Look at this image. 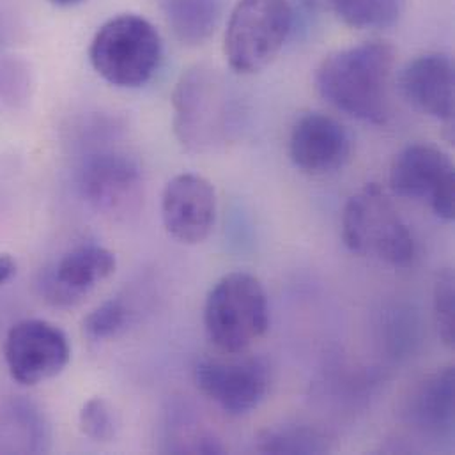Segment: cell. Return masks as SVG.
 I'll return each mask as SVG.
<instances>
[{"instance_id": "cell-20", "label": "cell", "mask_w": 455, "mask_h": 455, "mask_svg": "<svg viewBox=\"0 0 455 455\" xmlns=\"http://www.w3.org/2000/svg\"><path fill=\"white\" fill-rule=\"evenodd\" d=\"M80 429L92 442H112L117 433L116 413L110 404L101 397L89 399L80 410Z\"/></svg>"}, {"instance_id": "cell-3", "label": "cell", "mask_w": 455, "mask_h": 455, "mask_svg": "<svg viewBox=\"0 0 455 455\" xmlns=\"http://www.w3.org/2000/svg\"><path fill=\"white\" fill-rule=\"evenodd\" d=\"M164 44L155 25L139 14L110 18L94 34L89 60L108 84L123 89L146 85L160 68Z\"/></svg>"}, {"instance_id": "cell-8", "label": "cell", "mask_w": 455, "mask_h": 455, "mask_svg": "<svg viewBox=\"0 0 455 455\" xmlns=\"http://www.w3.org/2000/svg\"><path fill=\"white\" fill-rule=\"evenodd\" d=\"M194 379L203 395L230 417L259 408L269 390V365L260 356L243 353L228 358H206L196 365Z\"/></svg>"}, {"instance_id": "cell-10", "label": "cell", "mask_w": 455, "mask_h": 455, "mask_svg": "<svg viewBox=\"0 0 455 455\" xmlns=\"http://www.w3.org/2000/svg\"><path fill=\"white\" fill-rule=\"evenodd\" d=\"M351 149L347 130L323 112L303 114L289 135L292 165L312 178H324L344 169L351 158Z\"/></svg>"}, {"instance_id": "cell-7", "label": "cell", "mask_w": 455, "mask_h": 455, "mask_svg": "<svg viewBox=\"0 0 455 455\" xmlns=\"http://www.w3.org/2000/svg\"><path fill=\"white\" fill-rule=\"evenodd\" d=\"M390 190L410 201L427 203L445 222L454 220V164L433 144H411L395 155L390 167Z\"/></svg>"}, {"instance_id": "cell-18", "label": "cell", "mask_w": 455, "mask_h": 455, "mask_svg": "<svg viewBox=\"0 0 455 455\" xmlns=\"http://www.w3.org/2000/svg\"><path fill=\"white\" fill-rule=\"evenodd\" d=\"M406 0H333L331 11L353 28H388L395 25Z\"/></svg>"}, {"instance_id": "cell-14", "label": "cell", "mask_w": 455, "mask_h": 455, "mask_svg": "<svg viewBox=\"0 0 455 455\" xmlns=\"http://www.w3.org/2000/svg\"><path fill=\"white\" fill-rule=\"evenodd\" d=\"M454 62L431 52L410 60L399 75V91L419 112L443 123L454 119Z\"/></svg>"}, {"instance_id": "cell-2", "label": "cell", "mask_w": 455, "mask_h": 455, "mask_svg": "<svg viewBox=\"0 0 455 455\" xmlns=\"http://www.w3.org/2000/svg\"><path fill=\"white\" fill-rule=\"evenodd\" d=\"M239 96L228 76L208 64L187 69L172 92L174 135L192 155L224 149L241 128Z\"/></svg>"}, {"instance_id": "cell-23", "label": "cell", "mask_w": 455, "mask_h": 455, "mask_svg": "<svg viewBox=\"0 0 455 455\" xmlns=\"http://www.w3.org/2000/svg\"><path fill=\"white\" fill-rule=\"evenodd\" d=\"M16 273V260L7 255V253H0V287L9 282Z\"/></svg>"}, {"instance_id": "cell-17", "label": "cell", "mask_w": 455, "mask_h": 455, "mask_svg": "<svg viewBox=\"0 0 455 455\" xmlns=\"http://www.w3.org/2000/svg\"><path fill=\"white\" fill-rule=\"evenodd\" d=\"M262 454H323L330 451L326 436L303 424H280L264 429L255 440Z\"/></svg>"}, {"instance_id": "cell-11", "label": "cell", "mask_w": 455, "mask_h": 455, "mask_svg": "<svg viewBox=\"0 0 455 455\" xmlns=\"http://www.w3.org/2000/svg\"><path fill=\"white\" fill-rule=\"evenodd\" d=\"M82 197L98 212L117 215L130 212L140 199L142 176L139 165L117 151L91 155L80 167Z\"/></svg>"}, {"instance_id": "cell-4", "label": "cell", "mask_w": 455, "mask_h": 455, "mask_svg": "<svg viewBox=\"0 0 455 455\" xmlns=\"http://www.w3.org/2000/svg\"><path fill=\"white\" fill-rule=\"evenodd\" d=\"M342 239L356 255L374 257L395 267H408L417 243L392 199L378 183H369L344 206Z\"/></svg>"}, {"instance_id": "cell-5", "label": "cell", "mask_w": 455, "mask_h": 455, "mask_svg": "<svg viewBox=\"0 0 455 455\" xmlns=\"http://www.w3.org/2000/svg\"><path fill=\"white\" fill-rule=\"evenodd\" d=\"M204 330L210 342L226 355L244 353L269 328V303L264 285L246 271L224 275L204 303Z\"/></svg>"}, {"instance_id": "cell-6", "label": "cell", "mask_w": 455, "mask_h": 455, "mask_svg": "<svg viewBox=\"0 0 455 455\" xmlns=\"http://www.w3.org/2000/svg\"><path fill=\"white\" fill-rule=\"evenodd\" d=\"M287 0H237L228 16L224 53L232 71L253 75L269 66L292 30Z\"/></svg>"}, {"instance_id": "cell-24", "label": "cell", "mask_w": 455, "mask_h": 455, "mask_svg": "<svg viewBox=\"0 0 455 455\" xmlns=\"http://www.w3.org/2000/svg\"><path fill=\"white\" fill-rule=\"evenodd\" d=\"M307 7L317 9V11H331L333 0H301Z\"/></svg>"}, {"instance_id": "cell-12", "label": "cell", "mask_w": 455, "mask_h": 455, "mask_svg": "<svg viewBox=\"0 0 455 455\" xmlns=\"http://www.w3.org/2000/svg\"><path fill=\"white\" fill-rule=\"evenodd\" d=\"M162 220L176 241L183 244L203 243L217 220L213 185L192 172L172 178L162 194Z\"/></svg>"}, {"instance_id": "cell-13", "label": "cell", "mask_w": 455, "mask_h": 455, "mask_svg": "<svg viewBox=\"0 0 455 455\" xmlns=\"http://www.w3.org/2000/svg\"><path fill=\"white\" fill-rule=\"evenodd\" d=\"M114 251L100 244H82L64 253L39 282L41 294L55 307H76L98 283L116 271Z\"/></svg>"}, {"instance_id": "cell-25", "label": "cell", "mask_w": 455, "mask_h": 455, "mask_svg": "<svg viewBox=\"0 0 455 455\" xmlns=\"http://www.w3.org/2000/svg\"><path fill=\"white\" fill-rule=\"evenodd\" d=\"M50 2L55 4V5H59V7H75V5L82 4L84 0H50Z\"/></svg>"}, {"instance_id": "cell-19", "label": "cell", "mask_w": 455, "mask_h": 455, "mask_svg": "<svg viewBox=\"0 0 455 455\" xmlns=\"http://www.w3.org/2000/svg\"><path fill=\"white\" fill-rule=\"evenodd\" d=\"M130 323V310L121 299H108L96 307L84 319V333L92 342H103L117 337Z\"/></svg>"}, {"instance_id": "cell-15", "label": "cell", "mask_w": 455, "mask_h": 455, "mask_svg": "<svg viewBox=\"0 0 455 455\" xmlns=\"http://www.w3.org/2000/svg\"><path fill=\"white\" fill-rule=\"evenodd\" d=\"M455 372L445 367L426 378L408 404L410 422L424 435L443 438L454 433Z\"/></svg>"}, {"instance_id": "cell-16", "label": "cell", "mask_w": 455, "mask_h": 455, "mask_svg": "<svg viewBox=\"0 0 455 455\" xmlns=\"http://www.w3.org/2000/svg\"><path fill=\"white\" fill-rule=\"evenodd\" d=\"M165 21L178 41L197 46L208 41L219 27L222 0H162Z\"/></svg>"}, {"instance_id": "cell-9", "label": "cell", "mask_w": 455, "mask_h": 455, "mask_svg": "<svg viewBox=\"0 0 455 455\" xmlns=\"http://www.w3.org/2000/svg\"><path fill=\"white\" fill-rule=\"evenodd\" d=\"M4 358L9 376L21 387H36L57 378L69 363L66 333L44 319L16 323L5 337Z\"/></svg>"}, {"instance_id": "cell-1", "label": "cell", "mask_w": 455, "mask_h": 455, "mask_svg": "<svg viewBox=\"0 0 455 455\" xmlns=\"http://www.w3.org/2000/svg\"><path fill=\"white\" fill-rule=\"evenodd\" d=\"M394 69L395 48L387 41H365L324 57L314 82L337 110L363 123L385 124Z\"/></svg>"}, {"instance_id": "cell-21", "label": "cell", "mask_w": 455, "mask_h": 455, "mask_svg": "<svg viewBox=\"0 0 455 455\" xmlns=\"http://www.w3.org/2000/svg\"><path fill=\"white\" fill-rule=\"evenodd\" d=\"M435 319L438 333L445 346L455 344V285L454 275L445 269L435 285Z\"/></svg>"}, {"instance_id": "cell-22", "label": "cell", "mask_w": 455, "mask_h": 455, "mask_svg": "<svg viewBox=\"0 0 455 455\" xmlns=\"http://www.w3.org/2000/svg\"><path fill=\"white\" fill-rule=\"evenodd\" d=\"M21 71L18 62H5L4 66H0V94L7 96L9 100H14L20 96V87L12 85L18 82H27L25 78H21Z\"/></svg>"}]
</instances>
